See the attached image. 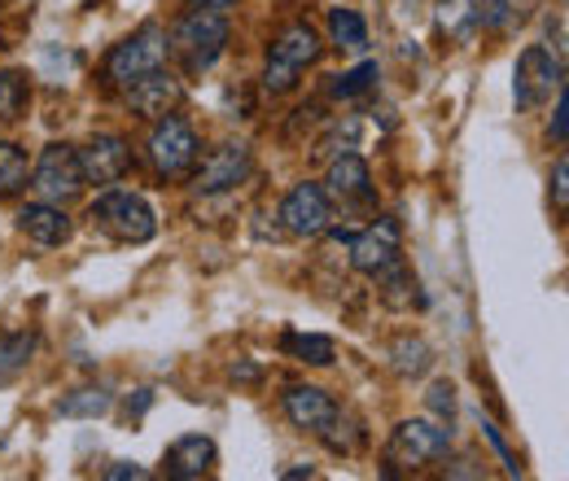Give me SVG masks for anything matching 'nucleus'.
<instances>
[{
	"label": "nucleus",
	"mask_w": 569,
	"mask_h": 481,
	"mask_svg": "<svg viewBox=\"0 0 569 481\" xmlns=\"http://www.w3.org/2000/svg\"><path fill=\"white\" fill-rule=\"evenodd\" d=\"M114 408V394L101 390V385H83V390H71L62 403H58V415H71V420H97Z\"/></svg>",
	"instance_id": "obj_21"
},
{
	"label": "nucleus",
	"mask_w": 569,
	"mask_h": 481,
	"mask_svg": "<svg viewBox=\"0 0 569 481\" xmlns=\"http://www.w3.org/2000/svg\"><path fill=\"white\" fill-rule=\"evenodd\" d=\"M167 67V31L158 22H144L141 31H132L123 44L110 49L106 58V83L110 88H128L132 79H141L149 70Z\"/></svg>",
	"instance_id": "obj_6"
},
{
	"label": "nucleus",
	"mask_w": 569,
	"mask_h": 481,
	"mask_svg": "<svg viewBox=\"0 0 569 481\" xmlns=\"http://www.w3.org/2000/svg\"><path fill=\"white\" fill-rule=\"evenodd\" d=\"M325 442H329V451H342V455H351V451H359V442H363V429H359L351 415H333L329 420V429L320 433Z\"/></svg>",
	"instance_id": "obj_26"
},
{
	"label": "nucleus",
	"mask_w": 569,
	"mask_h": 481,
	"mask_svg": "<svg viewBox=\"0 0 569 481\" xmlns=\"http://www.w3.org/2000/svg\"><path fill=\"white\" fill-rule=\"evenodd\" d=\"M281 350L293 354L298 363H311V368H329L333 363V342L329 338H316V333H284Z\"/></svg>",
	"instance_id": "obj_23"
},
{
	"label": "nucleus",
	"mask_w": 569,
	"mask_h": 481,
	"mask_svg": "<svg viewBox=\"0 0 569 481\" xmlns=\"http://www.w3.org/2000/svg\"><path fill=\"white\" fill-rule=\"evenodd\" d=\"M403 259V228L390 219V214H381V219H372L359 237H351V268L363 275H377L381 268H390V263H399Z\"/></svg>",
	"instance_id": "obj_10"
},
{
	"label": "nucleus",
	"mask_w": 569,
	"mask_h": 481,
	"mask_svg": "<svg viewBox=\"0 0 569 481\" xmlns=\"http://www.w3.org/2000/svg\"><path fill=\"white\" fill-rule=\"evenodd\" d=\"M36 354V333H13V338H0V385H9Z\"/></svg>",
	"instance_id": "obj_25"
},
{
	"label": "nucleus",
	"mask_w": 569,
	"mask_h": 481,
	"mask_svg": "<svg viewBox=\"0 0 569 481\" xmlns=\"http://www.w3.org/2000/svg\"><path fill=\"white\" fill-rule=\"evenodd\" d=\"M214 460H219V451H214V442L207 433H184V438H176V442L167 447L162 473L176 481H198L211 473Z\"/></svg>",
	"instance_id": "obj_15"
},
{
	"label": "nucleus",
	"mask_w": 569,
	"mask_h": 481,
	"mask_svg": "<svg viewBox=\"0 0 569 481\" xmlns=\"http://www.w3.org/2000/svg\"><path fill=\"white\" fill-rule=\"evenodd\" d=\"M329 36H333V44L347 49V53H363V49H368V22H363V13L351 9V4L329 9Z\"/></svg>",
	"instance_id": "obj_18"
},
{
	"label": "nucleus",
	"mask_w": 569,
	"mask_h": 481,
	"mask_svg": "<svg viewBox=\"0 0 569 481\" xmlns=\"http://www.w3.org/2000/svg\"><path fill=\"white\" fill-rule=\"evenodd\" d=\"M106 478H110V481L137 478V481H141V478H149V473H144L141 464H114V469H106Z\"/></svg>",
	"instance_id": "obj_33"
},
{
	"label": "nucleus",
	"mask_w": 569,
	"mask_h": 481,
	"mask_svg": "<svg viewBox=\"0 0 569 481\" xmlns=\"http://www.w3.org/2000/svg\"><path fill=\"white\" fill-rule=\"evenodd\" d=\"M377 83V62H359L356 70H347V74H338L333 79V97H359V92H368Z\"/></svg>",
	"instance_id": "obj_27"
},
{
	"label": "nucleus",
	"mask_w": 569,
	"mask_h": 481,
	"mask_svg": "<svg viewBox=\"0 0 569 481\" xmlns=\"http://www.w3.org/2000/svg\"><path fill=\"white\" fill-rule=\"evenodd\" d=\"M31 189H36V198L40 202H53V207H67L74 202L88 184H83V171H79V153H74V144H44V153H40V162H36V171H31Z\"/></svg>",
	"instance_id": "obj_8"
},
{
	"label": "nucleus",
	"mask_w": 569,
	"mask_h": 481,
	"mask_svg": "<svg viewBox=\"0 0 569 481\" xmlns=\"http://www.w3.org/2000/svg\"><path fill=\"white\" fill-rule=\"evenodd\" d=\"M189 9H207V13H228L237 0H184Z\"/></svg>",
	"instance_id": "obj_34"
},
{
	"label": "nucleus",
	"mask_w": 569,
	"mask_h": 481,
	"mask_svg": "<svg viewBox=\"0 0 569 481\" xmlns=\"http://www.w3.org/2000/svg\"><path fill=\"white\" fill-rule=\"evenodd\" d=\"M429 412L438 415L442 424L456 415V390L447 385V381H438V385H429Z\"/></svg>",
	"instance_id": "obj_29"
},
{
	"label": "nucleus",
	"mask_w": 569,
	"mask_h": 481,
	"mask_svg": "<svg viewBox=\"0 0 569 481\" xmlns=\"http://www.w3.org/2000/svg\"><path fill=\"white\" fill-rule=\"evenodd\" d=\"M149 403H153V394H149V390H137V399H128V408H123V412L144 415V412H149Z\"/></svg>",
	"instance_id": "obj_35"
},
{
	"label": "nucleus",
	"mask_w": 569,
	"mask_h": 481,
	"mask_svg": "<svg viewBox=\"0 0 569 481\" xmlns=\"http://www.w3.org/2000/svg\"><path fill=\"white\" fill-rule=\"evenodd\" d=\"M198 153H202V140L180 114L153 119V132L144 140V158L158 180H184L198 167Z\"/></svg>",
	"instance_id": "obj_5"
},
{
	"label": "nucleus",
	"mask_w": 569,
	"mask_h": 481,
	"mask_svg": "<svg viewBox=\"0 0 569 481\" xmlns=\"http://www.w3.org/2000/svg\"><path fill=\"white\" fill-rule=\"evenodd\" d=\"M74 153H79L83 184H97V189L119 184V180L128 176V167H132V144H128L123 137H114V132L92 137L83 149H74Z\"/></svg>",
	"instance_id": "obj_11"
},
{
	"label": "nucleus",
	"mask_w": 569,
	"mask_h": 481,
	"mask_svg": "<svg viewBox=\"0 0 569 481\" xmlns=\"http://www.w3.org/2000/svg\"><path fill=\"white\" fill-rule=\"evenodd\" d=\"M232 377H241V381H254V377H259V368H250V363H237V368H232Z\"/></svg>",
	"instance_id": "obj_36"
},
{
	"label": "nucleus",
	"mask_w": 569,
	"mask_h": 481,
	"mask_svg": "<svg viewBox=\"0 0 569 481\" xmlns=\"http://www.w3.org/2000/svg\"><path fill=\"white\" fill-rule=\"evenodd\" d=\"M31 180V162H27V149L13 144V140H0V202L18 198Z\"/></svg>",
	"instance_id": "obj_19"
},
{
	"label": "nucleus",
	"mask_w": 569,
	"mask_h": 481,
	"mask_svg": "<svg viewBox=\"0 0 569 481\" xmlns=\"http://www.w3.org/2000/svg\"><path fill=\"white\" fill-rule=\"evenodd\" d=\"M246 176H250V149H246V144H219V149L207 153V162L193 171V189H198L202 198H211V193H232V189L246 184Z\"/></svg>",
	"instance_id": "obj_13"
},
{
	"label": "nucleus",
	"mask_w": 569,
	"mask_h": 481,
	"mask_svg": "<svg viewBox=\"0 0 569 481\" xmlns=\"http://www.w3.org/2000/svg\"><path fill=\"white\" fill-rule=\"evenodd\" d=\"M281 408L298 429H307V433H316V438L329 429V420H333V415L342 412V408H338L325 390H316V385H293V390L284 394Z\"/></svg>",
	"instance_id": "obj_17"
},
{
	"label": "nucleus",
	"mask_w": 569,
	"mask_h": 481,
	"mask_svg": "<svg viewBox=\"0 0 569 481\" xmlns=\"http://www.w3.org/2000/svg\"><path fill=\"white\" fill-rule=\"evenodd\" d=\"M395 354H399V363H395V368H399L403 377H421V372L429 368V345L421 342V338L399 342V350H395Z\"/></svg>",
	"instance_id": "obj_28"
},
{
	"label": "nucleus",
	"mask_w": 569,
	"mask_h": 481,
	"mask_svg": "<svg viewBox=\"0 0 569 481\" xmlns=\"http://www.w3.org/2000/svg\"><path fill=\"white\" fill-rule=\"evenodd\" d=\"M569 137V97H566V88L557 92V110H552V140L557 144H566Z\"/></svg>",
	"instance_id": "obj_31"
},
{
	"label": "nucleus",
	"mask_w": 569,
	"mask_h": 481,
	"mask_svg": "<svg viewBox=\"0 0 569 481\" xmlns=\"http://www.w3.org/2000/svg\"><path fill=\"white\" fill-rule=\"evenodd\" d=\"M552 198H557V210L566 214V207H569V162L566 158H557V167H552Z\"/></svg>",
	"instance_id": "obj_30"
},
{
	"label": "nucleus",
	"mask_w": 569,
	"mask_h": 481,
	"mask_svg": "<svg viewBox=\"0 0 569 481\" xmlns=\"http://www.w3.org/2000/svg\"><path fill=\"white\" fill-rule=\"evenodd\" d=\"M284 478L293 481V478H316V469H284Z\"/></svg>",
	"instance_id": "obj_37"
},
{
	"label": "nucleus",
	"mask_w": 569,
	"mask_h": 481,
	"mask_svg": "<svg viewBox=\"0 0 569 481\" xmlns=\"http://www.w3.org/2000/svg\"><path fill=\"white\" fill-rule=\"evenodd\" d=\"M487 438H491V447H496V451H499V460H503V469H508V473L517 478L521 469H517V460L508 455V447H503V438H499V429H491V424H487Z\"/></svg>",
	"instance_id": "obj_32"
},
{
	"label": "nucleus",
	"mask_w": 569,
	"mask_h": 481,
	"mask_svg": "<svg viewBox=\"0 0 569 481\" xmlns=\"http://www.w3.org/2000/svg\"><path fill=\"white\" fill-rule=\"evenodd\" d=\"M180 101H184V83L167 67L149 70V74L128 83V110H132L137 119H149V123L162 119V114H176Z\"/></svg>",
	"instance_id": "obj_12"
},
{
	"label": "nucleus",
	"mask_w": 569,
	"mask_h": 481,
	"mask_svg": "<svg viewBox=\"0 0 569 481\" xmlns=\"http://www.w3.org/2000/svg\"><path fill=\"white\" fill-rule=\"evenodd\" d=\"M561 88H566V58L561 53H548L543 44H530L517 58V70H512L517 110H535V106L552 101V92H561Z\"/></svg>",
	"instance_id": "obj_7"
},
{
	"label": "nucleus",
	"mask_w": 569,
	"mask_h": 481,
	"mask_svg": "<svg viewBox=\"0 0 569 481\" xmlns=\"http://www.w3.org/2000/svg\"><path fill=\"white\" fill-rule=\"evenodd\" d=\"M281 228L289 237H307V241L325 237L333 228V198L325 193V184H311V180L293 184L281 202Z\"/></svg>",
	"instance_id": "obj_9"
},
{
	"label": "nucleus",
	"mask_w": 569,
	"mask_h": 481,
	"mask_svg": "<svg viewBox=\"0 0 569 481\" xmlns=\"http://www.w3.org/2000/svg\"><path fill=\"white\" fill-rule=\"evenodd\" d=\"M18 232L22 237H31L36 245H67L71 241V214L62 207H53V202H27V207L18 210Z\"/></svg>",
	"instance_id": "obj_16"
},
{
	"label": "nucleus",
	"mask_w": 569,
	"mask_h": 481,
	"mask_svg": "<svg viewBox=\"0 0 569 481\" xmlns=\"http://www.w3.org/2000/svg\"><path fill=\"white\" fill-rule=\"evenodd\" d=\"M535 0H478V27L482 31H508L512 22L526 18Z\"/></svg>",
	"instance_id": "obj_24"
},
{
	"label": "nucleus",
	"mask_w": 569,
	"mask_h": 481,
	"mask_svg": "<svg viewBox=\"0 0 569 481\" xmlns=\"http://www.w3.org/2000/svg\"><path fill=\"white\" fill-rule=\"evenodd\" d=\"M451 451V429L438 420H403L386 442V473H421L429 464H442Z\"/></svg>",
	"instance_id": "obj_2"
},
{
	"label": "nucleus",
	"mask_w": 569,
	"mask_h": 481,
	"mask_svg": "<svg viewBox=\"0 0 569 481\" xmlns=\"http://www.w3.org/2000/svg\"><path fill=\"white\" fill-rule=\"evenodd\" d=\"M325 193L338 198L342 207H372V171L359 153H338L329 162V180H325Z\"/></svg>",
	"instance_id": "obj_14"
},
{
	"label": "nucleus",
	"mask_w": 569,
	"mask_h": 481,
	"mask_svg": "<svg viewBox=\"0 0 569 481\" xmlns=\"http://www.w3.org/2000/svg\"><path fill=\"white\" fill-rule=\"evenodd\" d=\"M478 27V0H438V31L465 40Z\"/></svg>",
	"instance_id": "obj_22"
},
{
	"label": "nucleus",
	"mask_w": 569,
	"mask_h": 481,
	"mask_svg": "<svg viewBox=\"0 0 569 481\" xmlns=\"http://www.w3.org/2000/svg\"><path fill=\"white\" fill-rule=\"evenodd\" d=\"M31 106V79L22 70H0V123H18Z\"/></svg>",
	"instance_id": "obj_20"
},
{
	"label": "nucleus",
	"mask_w": 569,
	"mask_h": 481,
	"mask_svg": "<svg viewBox=\"0 0 569 481\" xmlns=\"http://www.w3.org/2000/svg\"><path fill=\"white\" fill-rule=\"evenodd\" d=\"M232 40V27L223 13H207V9H189L176 18V27L167 31V53L180 58L184 74H207V70L223 58Z\"/></svg>",
	"instance_id": "obj_1"
},
{
	"label": "nucleus",
	"mask_w": 569,
	"mask_h": 481,
	"mask_svg": "<svg viewBox=\"0 0 569 481\" xmlns=\"http://www.w3.org/2000/svg\"><path fill=\"white\" fill-rule=\"evenodd\" d=\"M88 219L101 228V232H110L114 241H123V245H144V241H153V232H158V214L153 207L144 202L141 193H128V189H101V198L88 207Z\"/></svg>",
	"instance_id": "obj_3"
},
{
	"label": "nucleus",
	"mask_w": 569,
	"mask_h": 481,
	"mask_svg": "<svg viewBox=\"0 0 569 481\" xmlns=\"http://www.w3.org/2000/svg\"><path fill=\"white\" fill-rule=\"evenodd\" d=\"M320 53H325V44H320L316 27H307V22H289L281 36L268 44L263 88H268V92H293V88H298V74L316 67Z\"/></svg>",
	"instance_id": "obj_4"
}]
</instances>
